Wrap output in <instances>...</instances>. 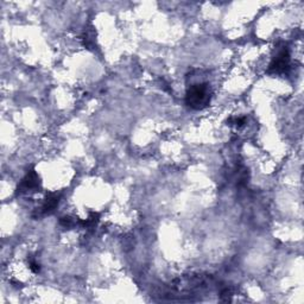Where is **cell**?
Here are the masks:
<instances>
[{"mask_svg":"<svg viewBox=\"0 0 304 304\" xmlns=\"http://www.w3.org/2000/svg\"><path fill=\"white\" fill-rule=\"evenodd\" d=\"M290 67V52L287 47L280 48L277 54L273 56L270 63L268 73L270 74H283Z\"/></svg>","mask_w":304,"mask_h":304,"instance_id":"cell-2","label":"cell"},{"mask_svg":"<svg viewBox=\"0 0 304 304\" xmlns=\"http://www.w3.org/2000/svg\"><path fill=\"white\" fill-rule=\"evenodd\" d=\"M230 123H231V125L240 127V126H242L244 124H245V118H231Z\"/></svg>","mask_w":304,"mask_h":304,"instance_id":"cell-5","label":"cell"},{"mask_svg":"<svg viewBox=\"0 0 304 304\" xmlns=\"http://www.w3.org/2000/svg\"><path fill=\"white\" fill-rule=\"evenodd\" d=\"M39 187H40L39 176L37 175V172L35 170H31L25 175V177L23 179H22V182L17 188V193L25 194V193H29V191H35L38 189Z\"/></svg>","mask_w":304,"mask_h":304,"instance_id":"cell-3","label":"cell"},{"mask_svg":"<svg viewBox=\"0 0 304 304\" xmlns=\"http://www.w3.org/2000/svg\"><path fill=\"white\" fill-rule=\"evenodd\" d=\"M211 103V87L208 84L191 85L187 91L186 104L193 110H202Z\"/></svg>","mask_w":304,"mask_h":304,"instance_id":"cell-1","label":"cell"},{"mask_svg":"<svg viewBox=\"0 0 304 304\" xmlns=\"http://www.w3.org/2000/svg\"><path fill=\"white\" fill-rule=\"evenodd\" d=\"M30 269H31L32 272H35V273H38L39 272V265L37 264V262L35 260L30 261Z\"/></svg>","mask_w":304,"mask_h":304,"instance_id":"cell-6","label":"cell"},{"mask_svg":"<svg viewBox=\"0 0 304 304\" xmlns=\"http://www.w3.org/2000/svg\"><path fill=\"white\" fill-rule=\"evenodd\" d=\"M58 202H59V195H57V194H49L48 196L46 197V200H44L43 205L40 206L39 214H43V215H46V214L52 213L56 209V207L58 206Z\"/></svg>","mask_w":304,"mask_h":304,"instance_id":"cell-4","label":"cell"}]
</instances>
